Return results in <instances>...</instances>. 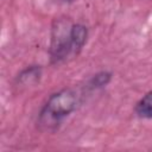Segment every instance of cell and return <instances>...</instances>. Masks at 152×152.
I'll return each instance as SVG.
<instances>
[{"label":"cell","instance_id":"2","mask_svg":"<svg viewBox=\"0 0 152 152\" xmlns=\"http://www.w3.org/2000/svg\"><path fill=\"white\" fill-rule=\"evenodd\" d=\"M81 101L82 93L75 88H63L51 94L38 114L37 127L42 132H55L64 119L78 108Z\"/></svg>","mask_w":152,"mask_h":152},{"label":"cell","instance_id":"1","mask_svg":"<svg viewBox=\"0 0 152 152\" xmlns=\"http://www.w3.org/2000/svg\"><path fill=\"white\" fill-rule=\"evenodd\" d=\"M88 36L86 25L72 23L68 18L56 19L51 27L49 46L51 64H61L77 57L87 44Z\"/></svg>","mask_w":152,"mask_h":152},{"label":"cell","instance_id":"5","mask_svg":"<svg viewBox=\"0 0 152 152\" xmlns=\"http://www.w3.org/2000/svg\"><path fill=\"white\" fill-rule=\"evenodd\" d=\"M112 80V74L108 71H101L97 72L96 75H94L87 83V89L89 90H94V89H99L102 87H106L109 81Z\"/></svg>","mask_w":152,"mask_h":152},{"label":"cell","instance_id":"6","mask_svg":"<svg viewBox=\"0 0 152 152\" xmlns=\"http://www.w3.org/2000/svg\"><path fill=\"white\" fill-rule=\"evenodd\" d=\"M59 1H62V2H64V4H71V2H74V1H76V0H59Z\"/></svg>","mask_w":152,"mask_h":152},{"label":"cell","instance_id":"4","mask_svg":"<svg viewBox=\"0 0 152 152\" xmlns=\"http://www.w3.org/2000/svg\"><path fill=\"white\" fill-rule=\"evenodd\" d=\"M134 112L139 118L152 119V91L146 93L135 104Z\"/></svg>","mask_w":152,"mask_h":152},{"label":"cell","instance_id":"3","mask_svg":"<svg viewBox=\"0 0 152 152\" xmlns=\"http://www.w3.org/2000/svg\"><path fill=\"white\" fill-rule=\"evenodd\" d=\"M40 77H42L40 65H30L18 75L17 81L23 86H32L39 82Z\"/></svg>","mask_w":152,"mask_h":152}]
</instances>
